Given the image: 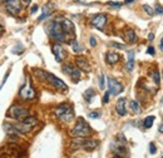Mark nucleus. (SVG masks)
I'll use <instances>...</instances> for the list:
<instances>
[{
    "label": "nucleus",
    "instance_id": "obj_42",
    "mask_svg": "<svg viewBox=\"0 0 163 158\" xmlns=\"http://www.w3.org/2000/svg\"><path fill=\"white\" fill-rule=\"evenodd\" d=\"M158 131H159V132H161V133H163V124H161V125H159Z\"/></svg>",
    "mask_w": 163,
    "mask_h": 158
},
{
    "label": "nucleus",
    "instance_id": "obj_23",
    "mask_svg": "<svg viewBox=\"0 0 163 158\" xmlns=\"http://www.w3.org/2000/svg\"><path fill=\"white\" fill-rule=\"evenodd\" d=\"M50 13H52V9L48 8V6H44V8H43V15H42V17H39L38 21H42V20H44L45 18H48L49 15H50Z\"/></svg>",
    "mask_w": 163,
    "mask_h": 158
},
{
    "label": "nucleus",
    "instance_id": "obj_35",
    "mask_svg": "<svg viewBox=\"0 0 163 158\" xmlns=\"http://www.w3.org/2000/svg\"><path fill=\"white\" fill-rule=\"evenodd\" d=\"M97 45V40L94 37H90V46H95Z\"/></svg>",
    "mask_w": 163,
    "mask_h": 158
},
{
    "label": "nucleus",
    "instance_id": "obj_39",
    "mask_svg": "<svg viewBox=\"0 0 163 158\" xmlns=\"http://www.w3.org/2000/svg\"><path fill=\"white\" fill-rule=\"evenodd\" d=\"M159 49H161L162 52H163V38L161 39V44H159Z\"/></svg>",
    "mask_w": 163,
    "mask_h": 158
},
{
    "label": "nucleus",
    "instance_id": "obj_5",
    "mask_svg": "<svg viewBox=\"0 0 163 158\" xmlns=\"http://www.w3.org/2000/svg\"><path fill=\"white\" fill-rule=\"evenodd\" d=\"M35 96H36V93H35V90H34L30 80L28 82V83L25 84L20 90H19V97H20L21 99H24V100H31V99L35 98Z\"/></svg>",
    "mask_w": 163,
    "mask_h": 158
},
{
    "label": "nucleus",
    "instance_id": "obj_41",
    "mask_svg": "<svg viewBox=\"0 0 163 158\" xmlns=\"http://www.w3.org/2000/svg\"><path fill=\"white\" fill-rule=\"evenodd\" d=\"M31 1V0H23V3H24V4L25 5H29V3Z\"/></svg>",
    "mask_w": 163,
    "mask_h": 158
},
{
    "label": "nucleus",
    "instance_id": "obj_19",
    "mask_svg": "<svg viewBox=\"0 0 163 158\" xmlns=\"http://www.w3.org/2000/svg\"><path fill=\"white\" fill-rule=\"evenodd\" d=\"M134 68V52H131L128 53V63H127V70L128 72H132Z\"/></svg>",
    "mask_w": 163,
    "mask_h": 158
},
{
    "label": "nucleus",
    "instance_id": "obj_12",
    "mask_svg": "<svg viewBox=\"0 0 163 158\" xmlns=\"http://www.w3.org/2000/svg\"><path fill=\"white\" fill-rule=\"evenodd\" d=\"M52 50H53V54H54L55 56V60L56 62H63L65 58V55H67V53H65V50L63 49V46L60 45V44H54V45L52 46Z\"/></svg>",
    "mask_w": 163,
    "mask_h": 158
},
{
    "label": "nucleus",
    "instance_id": "obj_28",
    "mask_svg": "<svg viewBox=\"0 0 163 158\" xmlns=\"http://www.w3.org/2000/svg\"><path fill=\"white\" fill-rule=\"evenodd\" d=\"M107 4L109 6H113V8H121L122 6V3H119V1H108Z\"/></svg>",
    "mask_w": 163,
    "mask_h": 158
},
{
    "label": "nucleus",
    "instance_id": "obj_25",
    "mask_svg": "<svg viewBox=\"0 0 163 158\" xmlns=\"http://www.w3.org/2000/svg\"><path fill=\"white\" fill-rule=\"evenodd\" d=\"M70 45H72V48H73V50H74V53H80L82 52V46L75 42V40L70 42Z\"/></svg>",
    "mask_w": 163,
    "mask_h": 158
},
{
    "label": "nucleus",
    "instance_id": "obj_40",
    "mask_svg": "<svg viewBox=\"0 0 163 158\" xmlns=\"http://www.w3.org/2000/svg\"><path fill=\"white\" fill-rule=\"evenodd\" d=\"M148 39H149V40H153V39H154V35H153V34L150 33L149 35H148Z\"/></svg>",
    "mask_w": 163,
    "mask_h": 158
},
{
    "label": "nucleus",
    "instance_id": "obj_44",
    "mask_svg": "<svg viewBox=\"0 0 163 158\" xmlns=\"http://www.w3.org/2000/svg\"><path fill=\"white\" fill-rule=\"evenodd\" d=\"M3 31H4V28H3L1 25H0V35H1V33H3Z\"/></svg>",
    "mask_w": 163,
    "mask_h": 158
},
{
    "label": "nucleus",
    "instance_id": "obj_29",
    "mask_svg": "<svg viewBox=\"0 0 163 158\" xmlns=\"http://www.w3.org/2000/svg\"><path fill=\"white\" fill-rule=\"evenodd\" d=\"M149 152H150V154H156V152H157V148H156V146H154V143H149Z\"/></svg>",
    "mask_w": 163,
    "mask_h": 158
},
{
    "label": "nucleus",
    "instance_id": "obj_8",
    "mask_svg": "<svg viewBox=\"0 0 163 158\" xmlns=\"http://www.w3.org/2000/svg\"><path fill=\"white\" fill-rule=\"evenodd\" d=\"M5 4V9L11 15H17L21 10V3L20 0H3Z\"/></svg>",
    "mask_w": 163,
    "mask_h": 158
},
{
    "label": "nucleus",
    "instance_id": "obj_31",
    "mask_svg": "<svg viewBox=\"0 0 163 158\" xmlns=\"http://www.w3.org/2000/svg\"><path fill=\"white\" fill-rule=\"evenodd\" d=\"M88 116H89V118H93V119H97V118H99L100 117V114L98 112H90Z\"/></svg>",
    "mask_w": 163,
    "mask_h": 158
},
{
    "label": "nucleus",
    "instance_id": "obj_14",
    "mask_svg": "<svg viewBox=\"0 0 163 158\" xmlns=\"http://www.w3.org/2000/svg\"><path fill=\"white\" fill-rule=\"evenodd\" d=\"M75 63H77L78 68L82 69V70L90 72V65H89V63H88L85 56H77V58H75Z\"/></svg>",
    "mask_w": 163,
    "mask_h": 158
},
{
    "label": "nucleus",
    "instance_id": "obj_18",
    "mask_svg": "<svg viewBox=\"0 0 163 158\" xmlns=\"http://www.w3.org/2000/svg\"><path fill=\"white\" fill-rule=\"evenodd\" d=\"M119 54H117V53H113V52H111V53H107V56H105V60H107V63L108 64H111V65H113V64H115L118 60H119Z\"/></svg>",
    "mask_w": 163,
    "mask_h": 158
},
{
    "label": "nucleus",
    "instance_id": "obj_3",
    "mask_svg": "<svg viewBox=\"0 0 163 158\" xmlns=\"http://www.w3.org/2000/svg\"><path fill=\"white\" fill-rule=\"evenodd\" d=\"M70 134L73 135V137H79V138L83 137V138H85V137H89V135L92 134V129H90L89 124H88L83 118H79Z\"/></svg>",
    "mask_w": 163,
    "mask_h": 158
},
{
    "label": "nucleus",
    "instance_id": "obj_1",
    "mask_svg": "<svg viewBox=\"0 0 163 158\" xmlns=\"http://www.w3.org/2000/svg\"><path fill=\"white\" fill-rule=\"evenodd\" d=\"M36 124V118L35 117H30L27 116L25 118H23L17 124H11V123H5L4 129L5 132H8L9 134L13 133H18V134H27L35 127Z\"/></svg>",
    "mask_w": 163,
    "mask_h": 158
},
{
    "label": "nucleus",
    "instance_id": "obj_33",
    "mask_svg": "<svg viewBox=\"0 0 163 158\" xmlns=\"http://www.w3.org/2000/svg\"><path fill=\"white\" fill-rule=\"evenodd\" d=\"M109 94H111V93H109V90L108 92H107V93L104 94V97H103V103H108V100H109Z\"/></svg>",
    "mask_w": 163,
    "mask_h": 158
},
{
    "label": "nucleus",
    "instance_id": "obj_34",
    "mask_svg": "<svg viewBox=\"0 0 163 158\" xmlns=\"http://www.w3.org/2000/svg\"><path fill=\"white\" fill-rule=\"evenodd\" d=\"M147 53H148L149 55H154V48L153 46H148V49H147Z\"/></svg>",
    "mask_w": 163,
    "mask_h": 158
},
{
    "label": "nucleus",
    "instance_id": "obj_22",
    "mask_svg": "<svg viewBox=\"0 0 163 158\" xmlns=\"http://www.w3.org/2000/svg\"><path fill=\"white\" fill-rule=\"evenodd\" d=\"M131 104V108H132V110H133L136 114H140V112H142V108L139 107V104H138L136 100H132V102L129 103Z\"/></svg>",
    "mask_w": 163,
    "mask_h": 158
},
{
    "label": "nucleus",
    "instance_id": "obj_20",
    "mask_svg": "<svg viewBox=\"0 0 163 158\" xmlns=\"http://www.w3.org/2000/svg\"><path fill=\"white\" fill-rule=\"evenodd\" d=\"M94 97H95V92H94V89H92V88H89V89H87L84 92V98H85V100L88 103L92 102V99Z\"/></svg>",
    "mask_w": 163,
    "mask_h": 158
},
{
    "label": "nucleus",
    "instance_id": "obj_27",
    "mask_svg": "<svg viewBox=\"0 0 163 158\" xmlns=\"http://www.w3.org/2000/svg\"><path fill=\"white\" fill-rule=\"evenodd\" d=\"M153 79H154V83H156V85H159V82H161V79H159V73L158 72H153Z\"/></svg>",
    "mask_w": 163,
    "mask_h": 158
},
{
    "label": "nucleus",
    "instance_id": "obj_7",
    "mask_svg": "<svg viewBox=\"0 0 163 158\" xmlns=\"http://www.w3.org/2000/svg\"><path fill=\"white\" fill-rule=\"evenodd\" d=\"M112 151L115 154V157H125L127 156V148H125V139H122V142L115 141L112 143Z\"/></svg>",
    "mask_w": 163,
    "mask_h": 158
},
{
    "label": "nucleus",
    "instance_id": "obj_11",
    "mask_svg": "<svg viewBox=\"0 0 163 158\" xmlns=\"http://www.w3.org/2000/svg\"><path fill=\"white\" fill-rule=\"evenodd\" d=\"M74 143L75 144H79V146H77V148L78 147H82V148H84V149H87V151H92V149H94V148L98 146V142H97V141L83 139V137H82V139H77Z\"/></svg>",
    "mask_w": 163,
    "mask_h": 158
},
{
    "label": "nucleus",
    "instance_id": "obj_32",
    "mask_svg": "<svg viewBox=\"0 0 163 158\" xmlns=\"http://www.w3.org/2000/svg\"><path fill=\"white\" fill-rule=\"evenodd\" d=\"M156 14H163V8L159 4L156 6Z\"/></svg>",
    "mask_w": 163,
    "mask_h": 158
},
{
    "label": "nucleus",
    "instance_id": "obj_37",
    "mask_svg": "<svg viewBox=\"0 0 163 158\" xmlns=\"http://www.w3.org/2000/svg\"><path fill=\"white\" fill-rule=\"evenodd\" d=\"M8 77H9V72H8V73H6V74H5V77H4V79H3V83H1V84H0V89H1V88H3V85H4V84H5V82H6V79H8Z\"/></svg>",
    "mask_w": 163,
    "mask_h": 158
},
{
    "label": "nucleus",
    "instance_id": "obj_30",
    "mask_svg": "<svg viewBox=\"0 0 163 158\" xmlns=\"http://www.w3.org/2000/svg\"><path fill=\"white\" fill-rule=\"evenodd\" d=\"M99 88L100 89H104V74H102L99 78Z\"/></svg>",
    "mask_w": 163,
    "mask_h": 158
},
{
    "label": "nucleus",
    "instance_id": "obj_2",
    "mask_svg": "<svg viewBox=\"0 0 163 158\" xmlns=\"http://www.w3.org/2000/svg\"><path fill=\"white\" fill-rule=\"evenodd\" d=\"M46 31H48L49 37L53 38V39L58 40V42H68L70 43V39L67 35V33L64 31L60 23V19H56V20H53L48 23V25L45 27Z\"/></svg>",
    "mask_w": 163,
    "mask_h": 158
},
{
    "label": "nucleus",
    "instance_id": "obj_10",
    "mask_svg": "<svg viewBox=\"0 0 163 158\" xmlns=\"http://www.w3.org/2000/svg\"><path fill=\"white\" fill-rule=\"evenodd\" d=\"M63 72H64L67 75H69L74 82L79 80V78H80V70L78 68L73 67V65H70V64L64 65V67H63Z\"/></svg>",
    "mask_w": 163,
    "mask_h": 158
},
{
    "label": "nucleus",
    "instance_id": "obj_6",
    "mask_svg": "<svg viewBox=\"0 0 163 158\" xmlns=\"http://www.w3.org/2000/svg\"><path fill=\"white\" fill-rule=\"evenodd\" d=\"M42 74H43L44 79H46V80L49 82V84H52L53 87L56 88V89H60V90H67V89H68V87L64 84V82L60 80L59 78L54 77L53 74H50V73H44V72H43Z\"/></svg>",
    "mask_w": 163,
    "mask_h": 158
},
{
    "label": "nucleus",
    "instance_id": "obj_17",
    "mask_svg": "<svg viewBox=\"0 0 163 158\" xmlns=\"http://www.w3.org/2000/svg\"><path fill=\"white\" fill-rule=\"evenodd\" d=\"M73 117H74V112H73V108L72 107H69V108L65 110L63 114L59 117V118L62 119L63 122H70L72 119H73Z\"/></svg>",
    "mask_w": 163,
    "mask_h": 158
},
{
    "label": "nucleus",
    "instance_id": "obj_26",
    "mask_svg": "<svg viewBox=\"0 0 163 158\" xmlns=\"http://www.w3.org/2000/svg\"><path fill=\"white\" fill-rule=\"evenodd\" d=\"M143 9H144V11L147 13V14L149 15V17H153V15H154V10H153L152 8H150L149 5H147V4H144L143 5Z\"/></svg>",
    "mask_w": 163,
    "mask_h": 158
},
{
    "label": "nucleus",
    "instance_id": "obj_38",
    "mask_svg": "<svg viewBox=\"0 0 163 158\" xmlns=\"http://www.w3.org/2000/svg\"><path fill=\"white\" fill-rule=\"evenodd\" d=\"M36 10H38V5H33V8H31L30 13H31V14H34V13H35Z\"/></svg>",
    "mask_w": 163,
    "mask_h": 158
},
{
    "label": "nucleus",
    "instance_id": "obj_36",
    "mask_svg": "<svg viewBox=\"0 0 163 158\" xmlns=\"http://www.w3.org/2000/svg\"><path fill=\"white\" fill-rule=\"evenodd\" d=\"M113 46H115V48H119V49H124L125 46L124 45H121V44H118V43H111Z\"/></svg>",
    "mask_w": 163,
    "mask_h": 158
},
{
    "label": "nucleus",
    "instance_id": "obj_45",
    "mask_svg": "<svg viewBox=\"0 0 163 158\" xmlns=\"http://www.w3.org/2000/svg\"><path fill=\"white\" fill-rule=\"evenodd\" d=\"M162 74H163V72H162Z\"/></svg>",
    "mask_w": 163,
    "mask_h": 158
},
{
    "label": "nucleus",
    "instance_id": "obj_13",
    "mask_svg": "<svg viewBox=\"0 0 163 158\" xmlns=\"http://www.w3.org/2000/svg\"><path fill=\"white\" fill-rule=\"evenodd\" d=\"M92 24H93L94 28H97V29L102 30L103 28L105 27V24H107V17H105L104 14H98L97 17L93 18Z\"/></svg>",
    "mask_w": 163,
    "mask_h": 158
},
{
    "label": "nucleus",
    "instance_id": "obj_24",
    "mask_svg": "<svg viewBox=\"0 0 163 158\" xmlns=\"http://www.w3.org/2000/svg\"><path fill=\"white\" fill-rule=\"evenodd\" d=\"M153 122H154V117L150 116V117H147V118L144 119L143 124H144V127L146 128H150L153 125Z\"/></svg>",
    "mask_w": 163,
    "mask_h": 158
},
{
    "label": "nucleus",
    "instance_id": "obj_4",
    "mask_svg": "<svg viewBox=\"0 0 163 158\" xmlns=\"http://www.w3.org/2000/svg\"><path fill=\"white\" fill-rule=\"evenodd\" d=\"M27 116H29V110L27 108H23V107H20V106H17V104L11 106L8 110V117L17 119V121H21V119L25 118Z\"/></svg>",
    "mask_w": 163,
    "mask_h": 158
},
{
    "label": "nucleus",
    "instance_id": "obj_43",
    "mask_svg": "<svg viewBox=\"0 0 163 158\" xmlns=\"http://www.w3.org/2000/svg\"><path fill=\"white\" fill-rule=\"evenodd\" d=\"M134 1H136V0H125V4H129V3H134Z\"/></svg>",
    "mask_w": 163,
    "mask_h": 158
},
{
    "label": "nucleus",
    "instance_id": "obj_16",
    "mask_svg": "<svg viewBox=\"0 0 163 158\" xmlns=\"http://www.w3.org/2000/svg\"><path fill=\"white\" fill-rule=\"evenodd\" d=\"M124 39H125V42H127L128 44H133L134 42H136V39H137V35H136V33H134V30L125 29V31H124Z\"/></svg>",
    "mask_w": 163,
    "mask_h": 158
},
{
    "label": "nucleus",
    "instance_id": "obj_21",
    "mask_svg": "<svg viewBox=\"0 0 163 158\" xmlns=\"http://www.w3.org/2000/svg\"><path fill=\"white\" fill-rule=\"evenodd\" d=\"M69 107H70V106H68V104H60L59 107H56V108H55V116L59 118V117H60L63 113L69 108Z\"/></svg>",
    "mask_w": 163,
    "mask_h": 158
},
{
    "label": "nucleus",
    "instance_id": "obj_15",
    "mask_svg": "<svg viewBox=\"0 0 163 158\" xmlns=\"http://www.w3.org/2000/svg\"><path fill=\"white\" fill-rule=\"evenodd\" d=\"M125 98H119L117 104H115V110H117V113L121 117H124L127 114V109H125Z\"/></svg>",
    "mask_w": 163,
    "mask_h": 158
},
{
    "label": "nucleus",
    "instance_id": "obj_9",
    "mask_svg": "<svg viewBox=\"0 0 163 158\" xmlns=\"http://www.w3.org/2000/svg\"><path fill=\"white\" fill-rule=\"evenodd\" d=\"M123 85L119 83L118 80H115L114 78L112 77H108V90L109 93L113 94V96H118L119 93H122L123 92Z\"/></svg>",
    "mask_w": 163,
    "mask_h": 158
}]
</instances>
